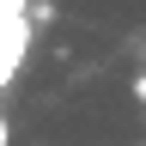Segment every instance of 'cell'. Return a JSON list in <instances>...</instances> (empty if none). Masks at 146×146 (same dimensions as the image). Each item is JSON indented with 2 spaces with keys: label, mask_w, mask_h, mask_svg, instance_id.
I'll return each instance as SVG.
<instances>
[{
  "label": "cell",
  "mask_w": 146,
  "mask_h": 146,
  "mask_svg": "<svg viewBox=\"0 0 146 146\" xmlns=\"http://www.w3.org/2000/svg\"><path fill=\"white\" fill-rule=\"evenodd\" d=\"M25 43H31V12H25V0H0V85L18 73Z\"/></svg>",
  "instance_id": "cell-1"
},
{
  "label": "cell",
  "mask_w": 146,
  "mask_h": 146,
  "mask_svg": "<svg viewBox=\"0 0 146 146\" xmlns=\"http://www.w3.org/2000/svg\"><path fill=\"white\" fill-rule=\"evenodd\" d=\"M134 98H140V104H146V73H140V79H134Z\"/></svg>",
  "instance_id": "cell-2"
},
{
  "label": "cell",
  "mask_w": 146,
  "mask_h": 146,
  "mask_svg": "<svg viewBox=\"0 0 146 146\" xmlns=\"http://www.w3.org/2000/svg\"><path fill=\"white\" fill-rule=\"evenodd\" d=\"M0 146H6V122H0Z\"/></svg>",
  "instance_id": "cell-3"
}]
</instances>
